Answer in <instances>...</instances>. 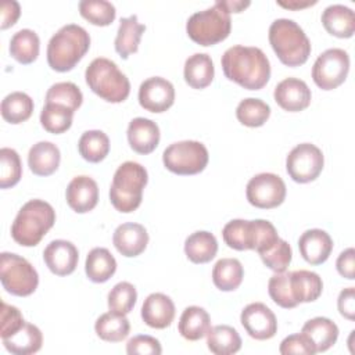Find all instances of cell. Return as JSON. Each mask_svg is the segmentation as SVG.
I'll use <instances>...</instances> for the list:
<instances>
[{"instance_id": "1", "label": "cell", "mask_w": 355, "mask_h": 355, "mask_svg": "<svg viewBox=\"0 0 355 355\" xmlns=\"http://www.w3.org/2000/svg\"><path fill=\"white\" fill-rule=\"evenodd\" d=\"M225 76L248 90L262 89L270 78V64L259 47L233 46L220 60Z\"/></svg>"}, {"instance_id": "2", "label": "cell", "mask_w": 355, "mask_h": 355, "mask_svg": "<svg viewBox=\"0 0 355 355\" xmlns=\"http://www.w3.org/2000/svg\"><path fill=\"white\" fill-rule=\"evenodd\" d=\"M90 47L87 31L76 24L61 26L49 40L47 62L57 72H67L83 58Z\"/></svg>"}, {"instance_id": "3", "label": "cell", "mask_w": 355, "mask_h": 355, "mask_svg": "<svg viewBox=\"0 0 355 355\" xmlns=\"http://www.w3.org/2000/svg\"><path fill=\"white\" fill-rule=\"evenodd\" d=\"M55 222L54 208L44 200H29L18 211L12 225L11 237L22 247L37 245Z\"/></svg>"}, {"instance_id": "4", "label": "cell", "mask_w": 355, "mask_h": 355, "mask_svg": "<svg viewBox=\"0 0 355 355\" xmlns=\"http://www.w3.org/2000/svg\"><path fill=\"white\" fill-rule=\"evenodd\" d=\"M269 43L282 64L300 67L311 54V42L302 28L288 18L275 19L269 26Z\"/></svg>"}, {"instance_id": "5", "label": "cell", "mask_w": 355, "mask_h": 355, "mask_svg": "<svg viewBox=\"0 0 355 355\" xmlns=\"http://www.w3.org/2000/svg\"><path fill=\"white\" fill-rule=\"evenodd\" d=\"M148 182L147 171L135 161H126L118 166L110 187V200L119 212L129 214L139 208L143 190Z\"/></svg>"}, {"instance_id": "6", "label": "cell", "mask_w": 355, "mask_h": 355, "mask_svg": "<svg viewBox=\"0 0 355 355\" xmlns=\"http://www.w3.org/2000/svg\"><path fill=\"white\" fill-rule=\"evenodd\" d=\"M87 86L108 103H122L130 93V82L118 65L104 57L94 58L85 72Z\"/></svg>"}, {"instance_id": "7", "label": "cell", "mask_w": 355, "mask_h": 355, "mask_svg": "<svg viewBox=\"0 0 355 355\" xmlns=\"http://www.w3.org/2000/svg\"><path fill=\"white\" fill-rule=\"evenodd\" d=\"M222 237L233 250H255L259 252L273 244L279 239V234L269 220L233 219L225 225Z\"/></svg>"}, {"instance_id": "8", "label": "cell", "mask_w": 355, "mask_h": 355, "mask_svg": "<svg viewBox=\"0 0 355 355\" xmlns=\"http://www.w3.org/2000/svg\"><path fill=\"white\" fill-rule=\"evenodd\" d=\"M232 29L230 14L216 1L212 7L194 12L186 24L189 37L200 46H214L225 40Z\"/></svg>"}, {"instance_id": "9", "label": "cell", "mask_w": 355, "mask_h": 355, "mask_svg": "<svg viewBox=\"0 0 355 355\" xmlns=\"http://www.w3.org/2000/svg\"><path fill=\"white\" fill-rule=\"evenodd\" d=\"M0 280L7 293L17 297H26L37 288L39 275L24 257L14 252H1Z\"/></svg>"}, {"instance_id": "10", "label": "cell", "mask_w": 355, "mask_h": 355, "mask_svg": "<svg viewBox=\"0 0 355 355\" xmlns=\"http://www.w3.org/2000/svg\"><path fill=\"white\" fill-rule=\"evenodd\" d=\"M208 150L197 140H183L168 146L162 153V162L176 175H196L208 164Z\"/></svg>"}, {"instance_id": "11", "label": "cell", "mask_w": 355, "mask_h": 355, "mask_svg": "<svg viewBox=\"0 0 355 355\" xmlns=\"http://www.w3.org/2000/svg\"><path fill=\"white\" fill-rule=\"evenodd\" d=\"M349 71V55L343 49L323 51L312 67V79L322 90H333L347 79Z\"/></svg>"}, {"instance_id": "12", "label": "cell", "mask_w": 355, "mask_h": 355, "mask_svg": "<svg viewBox=\"0 0 355 355\" xmlns=\"http://www.w3.org/2000/svg\"><path fill=\"white\" fill-rule=\"evenodd\" d=\"M323 165V153L312 143H301L295 146L286 158V171L297 183L315 180L320 175Z\"/></svg>"}, {"instance_id": "13", "label": "cell", "mask_w": 355, "mask_h": 355, "mask_svg": "<svg viewBox=\"0 0 355 355\" xmlns=\"http://www.w3.org/2000/svg\"><path fill=\"white\" fill-rule=\"evenodd\" d=\"M245 196L248 202L257 208H276L286 198V184L283 179L275 173H258L247 183Z\"/></svg>"}, {"instance_id": "14", "label": "cell", "mask_w": 355, "mask_h": 355, "mask_svg": "<svg viewBox=\"0 0 355 355\" xmlns=\"http://www.w3.org/2000/svg\"><path fill=\"white\" fill-rule=\"evenodd\" d=\"M240 322L248 336L255 340H269L277 331L275 313L262 302L248 304L241 311Z\"/></svg>"}, {"instance_id": "15", "label": "cell", "mask_w": 355, "mask_h": 355, "mask_svg": "<svg viewBox=\"0 0 355 355\" xmlns=\"http://www.w3.org/2000/svg\"><path fill=\"white\" fill-rule=\"evenodd\" d=\"M175 87L161 76H153L141 82L139 87V103L150 112H164L173 105Z\"/></svg>"}, {"instance_id": "16", "label": "cell", "mask_w": 355, "mask_h": 355, "mask_svg": "<svg viewBox=\"0 0 355 355\" xmlns=\"http://www.w3.org/2000/svg\"><path fill=\"white\" fill-rule=\"evenodd\" d=\"M273 97L284 111L298 112L308 108L312 93L304 80L298 78H286L276 85Z\"/></svg>"}, {"instance_id": "17", "label": "cell", "mask_w": 355, "mask_h": 355, "mask_svg": "<svg viewBox=\"0 0 355 355\" xmlns=\"http://www.w3.org/2000/svg\"><path fill=\"white\" fill-rule=\"evenodd\" d=\"M46 266L57 276L71 275L79 261V252L75 244L68 240H53L43 251Z\"/></svg>"}, {"instance_id": "18", "label": "cell", "mask_w": 355, "mask_h": 355, "mask_svg": "<svg viewBox=\"0 0 355 355\" xmlns=\"http://www.w3.org/2000/svg\"><path fill=\"white\" fill-rule=\"evenodd\" d=\"M65 198L71 209L78 214H86L97 205L98 186L90 176H75L67 186Z\"/></svg>"}, {"instance_id": "19", "label": "cell", "mask_w": 355, "mask_h": 355, "mask_svg": "<svg viewBox=\"0 0 355 355\" xmlns=\"http://www.w3.org/2000/svg\"><path fill=\"white\" fill-rule=\"evenodd\" d=\"M112 243L123 257H137L148 244V233L143 225L126 222L115 229Z\"/></svg>"}, {"instance_id": "20", "label": "cell", "mask_w": 355, "mask_h": 355, "mask_svg": "<svg viewBox=\"0 0 355 355\" xmlns=\"http://www.w3.org/2000/svg\"><path fill=\"white\" fill-rule=\"evenodd\" d=\"M301 257L311 265H320L327 261L333 250L330 234L322 229H309L298 239Z\"/></svg>"}, {"instance_id": "21", "label": "cell", "mask_w": 355, "mask_h": 355, "mask_svg": "<svg viewBox=\"0 0 355 355\" xmlns=\"http://www.w3.org/2000/svg\"><path fill=\"white\" fill-rule=\"evenodd\" d=\"M159 128L158 125L147 118H135L128 126V141L133 151L137 154L153 153L159 143Z\"/></svg>"}, {"instance_id": "22", "label": "cell", "mask_w": 355, "mask_h": 355, "mask_svg": "<svg viewBox=\"0 0 355 355\" xmlns=\"http://www.w3.org/2000/svg\"><path fill=\"white\" fill-rule=\"evenodd\" d=\"M143 322L153 329H165L175 319V304L162 293L150 294L141 306Z\"/></svg>"}, {"instance_id": "23", "label": "cell", "mask_w": 355, "mask_h": 355, "mask_svg": "<svg viewBox=\"0 0 355 355\" xmlns=\"http://www.w3.org/2000/svg\"><path fill=\"white\" fill-rule=\"evenodd\" d=\"M60 150L51 141H39L33 144L28 153L29 169L37 176L54 173L60 166Z\"/></svg>"}, {"instance_id": "24", "label": "cell", "mask_w": 355, "mask_h": 355, "mask_svg": "<svg viewBox=\"0 0 355 355\" xmlns=\"http://www.w3.org/2000/svg\"><path fill=\"white\" fill-rule=\"evenodd\" d=\"M290 290L297 304L312 302L318 300L323 290V282L320 276L311 270H294L288 275Z\"/></svg>"}, {"instance_id": "25", "label": "cell", "mask_w": 355, "mask_h": 355, "mask_svg": "<svg viewBox=\"0 0 355 355\" xmlns=\"http://www.w3.org/2000/svg\"><path fill=\"white\" fill-rule=\"evenodd\" d=\"M322 24L330 35L348 39L355 32V14L347 6L331 4L324 8L322 14Z\"/></svg>"}, {"instance_id": "26", "label": "cell", "mask_w": 355, "mask_h": 355, "mask_svg": "<svg viewBox=\"0 0 355 355\" xmlns=\"http://www.w3.org/2000/svg\"><path fill=\"white\" fill-rule=\"evenodd\" d=\"M301 333H304L312 341L316 352L327 351L336 344L338 338L337 324L329 318H323V316L309 319L302 326Z\"/></svg>"}, {"instance_id": "27", "label": "cell", "mask_w": 355, "mask_h": 355, "mask_svg": "<svg viewBox=\"0 0 355 355\" xmlns=\"http://www.w3.org/2000/svg\"><path fill=\"white\" fill-rule=\"evenodd\" d=\"M144 31H146V26L137 21V15L121 18L114 44H115L116 53L123 60H126L130 54L139 50L140 39Z\"/></svg>"}, {"instance_id": "28", "label": "cell", "mask_w": 355, "mask_h": 355, "mask_svg": "<svg viewBox=\"0 0 355 355\" xmlns=\"http://www.w3.org/2000/svg\"><path fill=\"white\" fill-rule=\"evenodd\" d=\"M1 341L6 349L14 355H31L42 348L43 336L37 326L25 322L18 331Z\"/></svg>"}, {"instance_id": "29", "label": "cell", "mask_w": 355, "mask_h": 355, "mask_svg": "<svg viewBox=\"0 0 355 355\" xmlns=\"http://www.w3.org/2000/svg\"><path fill=\"white\" fill-rule=\"evenodd\" d=\"M184 80L193 89H205L211 85L215 68L211 57L205 53H196L184 62Z\"/></svg>"}, {"instance_id": "30", "label": "cell", "mask_w": 355, "mask_h": 355, "mask_svg": "<svg viewBox=\"0 0 355 355\" xmlns=\"http://www.w3.org/2000/svg\"><path fill=\"white\" fill-rule=\"evenodd\" d=\"M179 333L189 341H197L207 336L211 329V318L208 312L197 305L187 306L179 319Z\"/></svg>"}, {"instance_id": "31", "label": "cell", "mask_w": 355, "mask_h": 355, "mask_svg": "<svg viewBox=\"0 0 355 355\" xmlns=\"http://www.w3.org/2000/svg\"><path fill=\"white\" fill-rule=\"evenodd\" d=\"M184 252L193 263H207L215 258L218 252V241L212 233L198 230L186 239Z\"/></svg>"}, {"instance_id": "32", "label": "cell", "mask_w": 355, "mask_h": 355, "mask_svg": "<svg viewBox=\"0 0 355 355\" xmlns=\"http://www.w3.org/2000/svg\"><path fill=\"white\" fill-rule=\"evenodd\" d=\"M115 270L116 261L107 248L96 247L87 254L85 272L92 282L104 283L114 276Z\"/></svg>"}, {"instance_id": "33", "label": "cell", "mask_w": 355, "mask_h": 355, "mask_svg": "<svg viewBox=\"0 0 355 355\" xmlns=\"http://www.w3.org/2000/svg\"><path fill=\"white\" fill-rule=\"evenodd\" d=\"M208 349L215 355H232L240 351L241 337L237 330L227 324H218L207 333Z\"/></svg>"}, {"instance_id": "34", "label": "cell", "mask_w": 355, "mask_h": 355, "mask_svg": "<svg viewBox=\"0 0 355 355\" xmlns=\"http://www.w3.org/2000/svg\"><path fill=\"white\" fill-rule=\"evenodd\" d=\"M244 277V269L236 258H222L212 269V282L220 291H234Z\"/></svg>"}, {"instance_id": "35", "label": "cell", "mask_w": 355, "mask_h": 355, "mask_svg": "<svg viewBox=\"0 0 355 355\" xmlns=\"http://www.w3.org/2000/svg\"><path fill=\"white\" fill-rule=\"evenodd\" d=\"M40 50V39L32 29H21L15 32L10 40V54L19 64L33 62Z\"/></svg>"}, {"instance_id": "36", "label": "cell", "mask_w": 355, "mask_h": 355, "mask_svg": "<svg viewBox=\"0 0 355 355\" xmlns=\"http://www.w3.org/2000/svg\"><path fill=\"white\" fill-rule=\"evenodd\" d=\"M96 334L108 343H119L125 340L130 331V323L125 315L115 312L103 313L94 324Z\"/></svg>"}, {"instance_id": "37", "label": "cell", "mask_w": 355, "mask_h": 355, "mask_svg": "<svg viewBox=\"0 0 355 355\" xmlns=\"http://www.w3.org/2000/svg\"><path fill=\"white\" fill-rule=\"evenodd\" d=\"M0 110L4 121L17 125L31 118L33 100L24 92H12L3 98Z\"/></svg>"}, {"instance_id": "38", "label": "cell", "mask_w": 355, "mask_h": 355, "mask_svg": "<svg viewBox=\"0 0 355 355\" xmlns=\"http://www.w3.org/2000/svg\"><path fill=\"white\" fill-rule=\"evenodd\" d=\"M78 150L83 159L94 164L100 162L108 155L110 139L103 130H87L80 136Z\"/></svg>"}, {"instance_id": "39", "label": "cell", "mask_w": 355, "mask_h": 355, "mask_svg": "<svg viewBox=\"0 0 355 355\" xmlns=\"http://www.w3.org/2000/svg\"><path fill=\"white\" fill-rule=\"evenodd\" d=\"M72 118L73 111L55 103H46L40 112L42 126L44 128V130L54 135L67 132L72 125Z\"/></svg>"}, {"instance_id": "40", "label": "cell", "mask_w": 355, "mask_h": 355, "mask_svg": "<svg viewBox=\"0 0 355 355\" xmlns=\"http://www.w3.org/2000/svg\"><path fill=\"white\" fill-rule=\"evenodd\" d=\"M236 116L240 123L250 128H258L269 119L270 107L259 98L248 97L239 103L236 108Z\"/></svg>"}, {"instance_id": "41", "label": "cell", "mask_w": 355, "mask_h": 355, "mask_svg": "<svg viewBox=\"0 0 355 355\" xmlns=\"http://www.w3.org/2000/svg\"><path fill=\"white\" fill-rule=\"evenodd\" d=\"M79 12L85 19L97 26L112 24L116 15L114 4L107 0H82L79 3Z\"/></svg>"}, {"instance_id": "42", "label": "cell", "mask_w": 355, "mask_h": 355, "mask_svg": "<svg viewBox=\"0 0 355 355\" xmlns=\"http://www.w3.org/2000/svg\"><path fill=\"white\" fill-rule=\"evenodd\" d=\"M83 101V94L80 89L72 82H58L50 86L46 93V103L61 104L71 111H76Z\"/></svg>"}, {"instance_id": "43", "label": "cell", "mask_w": 355, "mask_h": 355, "mask_svg": "<svg viewBox=\"0 0 355 355\" xmlns=\"http://www.w3.org/2000/svg\"><path fill=\"white\" fill-rule=\"evenodd\" d=\"M258 254H259L262 262L275 273L284 272L288 268V265L291 262V257H293L290 244L280 237L273 244H270L268 248L259 251Z\"/></svg>"}, {"instance_id": "44", "label": "cell", "mask_w": 355, "mask_h": 355, "mask_svg": "<svg viewBox=\"0 0 355 355\" xmlns=\"http://www.w3.org/2000/svg\"><path fill=\"white\" fill-rule=\"evenodd\" d=\"M22 176V164L14 148L3 147L0 150V187L8 189L15 186Z\"/></svg>"}, {"instance_id": "45", "label": "cell", "mask_w": 355, "mask_h": 355, "mask_svg": "<svg viewBox=\"0 0 355 355\" xmlns=\"http://www.w3.org/2000/svg\"><path fill=\"white\" fill-rule=\"evenodd\" d=\"M136 300V287L129 282H119L108 293V309L119 315H128L133 309Z\"/></svg>"}, {"instance_id": "46", "label": "cell", "mask_w": 355, "mask_h": 355, "mask_svg": "<svg viewBox=\"0 0 355 355\" xmlns=\"http://www.w3.org/2000/svg\"><path fill=\"white\" fill-rule=\"evenodd\" d=\"M288 275H290V272H286V270L280 272V273H275L269 279V283H268V293H269L270 298L273 300V302L286 309L295 308L298 305L294 301L291 290H290Z\"/></svg>"}, {"instance_id": "47", "label": "cell", "mask_w": 355, "mask_h": 355, "mask_svg": "<svg viewBox=\"0 0 355 355\" xmlns=\"http://www.w3.org/2000/svg\"><path fill=\"white\" fill-rule=\"evenodd\" d=\"M25 324L24 316L21 311L14 306L8 305L7 302L1 301V311H0V336L1 338H7L18 331Z\"/></svg>"}, {"instance_id": "48", "label": "cell", "mask_w": 355, "mask_h": 355, "mask_svg": "<svg viewBox=\"0 0 355 355\" xmlns=\"http://www.w3.org/2000/svg\"><path fill=\"white\" fill-rule=\"evenodd\" d=\"M279 351L283 355H291V354L313 355V354H316L315 345L304 333H297V334H291V336L286 337L280 343Z\"/></svg>"}, {"instance_id": "49", "label": "cell", "mask_w": 355, "mask_h": 355, "mask_svg": "<svg viewBox=\"0 0 355 355\" xmlns=\"http://www.w3.org/2000/svg\"><path fill=\"white\" fill-rule=\"evenodd\" d=\"M129 355H159L162 352L161 344L155 337L140 334L132 337L126 344Z\"/></svg>"}, {"instance_id": "50", "label": "cell", "mask_w": 355, "mask_h": 355, "mask_svg": "<svg viewBox=\"0 0 355 355\" xmlns=\"http://www.w3.org/2000/svg\"><path fill=\"white\" fill-rule=\"evenodd\" d=\"M336 268L337 272L348 279V280H354L355 279V250L352 247L344 250L336 262Z\"/></svg>"}, {"instance_id": "51", "label": "cell", "mask_w": 355, "mask_h": 355, "mask_svg": "<svg viewBox=\"0 0 355 355\" xmlns=\"http://www.w3.org/2000/svg\"><path fill=\"white\" fill-rule=\"evenodd\" d=\"M337 306L341 313L348 320L355 319V290L354 287L344 288L337 300Z\"/></svg>"}, {"instance_id": "52", "label": "cell", "mask_w": 355, "mask_h": 355, "mask_svg": "<svg viewBox=\"0 0 355 355\" xmlns=\"http://www.w3.org/2000/svg\"><path fill=\"white\" fill-rule=\"evenodd\" d=\"M0 12H1L0 28L7 29V28L12 26L17 22V19L19 18V14H21L19 3L15 0H4V1H1Z\"/></svg>"}, {"instance_id": "53", "label": "cell", "mask_w": 355, "mask_h": 355, "mask_svg": "<svg viewBox=\"0 0 355 355\" xmlns=\"http://www.w3.org/2000/svg\"><path fill=\"white\" fill-rule=\"evenodd\" d=\"M220 6L230 14V12H241L245 7L250 6V1H239V0H229V1H220Z\"/></svg>"}, {"instance_id": "54", "label": "cell", "mask_w": 355, "mask_h": 355, "mask_svg": "<svg viewBox=\"0 0 355 355\" xmlns=\"http://www.w3.org/2000/svg\"><path fill=\"white\" fill-rule=\"evenodd\" d=\"M279 6L284 7V8H290V10H298V8H305L308 6H313L316 4V0L313 1H298V0H290V1H277Z\"/></svg>"}]
</instances>
